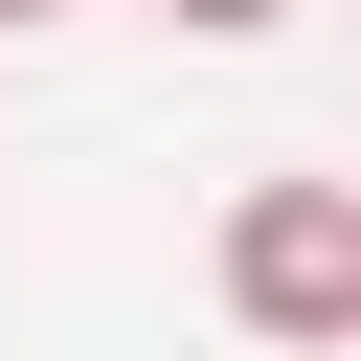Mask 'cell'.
Instances as JSON below:
<instances>
[{
  "label": "cell",
  "instance_id": "6da1fadb",
  "mask_svg": "<svg viewBox=\"0 0 361 361\" xmlns=\"http://www.w3.org/2000/svg\"><path fill=\"white\" fill-rule=\"evenodd\" d=\"M203 271H226V316L271 361H361V180H248Z\"/></svg>",
  "mask_w": 361,
  "mask_h": 361
},
{
  "label": "cell",
  "instance_id": "7a4b0ae2",
  "mask_svg": "<svg viewBox=\"0 0 361 361\" xmlns=\"http://www.w3.org/2000/svg\"><path fill=\"white\" fill-rule=\"evenodd\" d=\"M158 23H180V45H271L293 0H158Z\"/></svg>",
  "mask_w": 361,
  "mask_h": 361
},
{
  "label": "cell",
  "instance_id": "3957f363",
  "mask_svg": "<svg viewBox=\"0 0 361 361\" xmlns=\"http://www.w3.org/2000/svg\"><path fill=\"white\" fill-rule=\"evenodd\" d=\"M0 23H68V0H0Z\"/></svg>",
  "mask_w": 361,
  "mask_h": 361
}]
</instances>
